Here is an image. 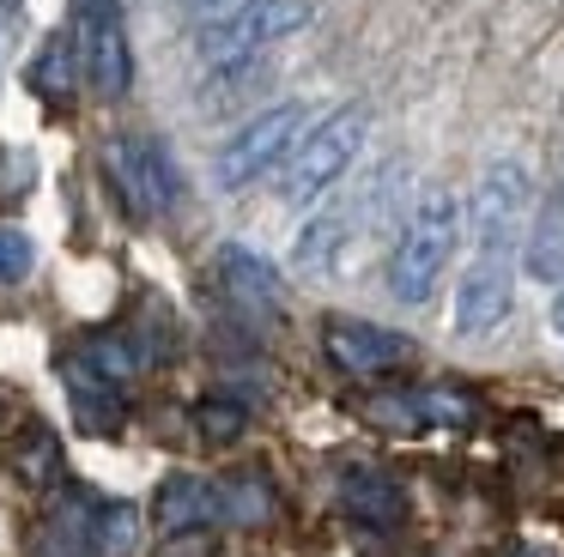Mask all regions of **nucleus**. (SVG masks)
Segmentation results:
<instances>
[{
    "instance_id": "f257e3e1",
    "label": "nucleus",
    "mask_w": 564,
    "mask_h": 557,
    "mask_svg": "<svg viewBox=\"0 0 564 557\" xmlns=\"http://www.w3.org/2000/svg\"><path fill=\"white\" fill-rule=\"evenodd\" d=\"M455 242H462V200L449 188H425L389 254V291L401 303H431V291L449 273Z\"/></svg>"
},
{
    "instance_id": "f03ea898",
    "label": "nucleus",
    "mask_w": 564,
    "mask_h": 557,
    "mask_svg": "<svg viewBox=\"0 0 564 557\" xmlns=\"http://www.w3.org/2000/svg\"><path fill=\"white\" fill-rule=\"evenodd\" d=\"M365 133H370V109L365 103H346V109H334L328 121H316L310 133H297V145L280 164V200L285 206L322 200V194L346 176V164L358 157Z\"/></svg>"
},
{
    "instance_id": "7ed1b4c3",
    "label": "nucleus",
    "mask_w": 564,
    "mask_h": 557,
    "mask_svg": "<svg viewBox=\"0 0 564 557\" xmlns=\"http://www.w3.org/2000/svg\"><path fill=\"white\" fill-rule=\"evenodd\" d=\"M310 0H243L237 12H225L219 24H200L195 36V55L207 61V67H237V61L261 55L268 43H280V36L304 31L310 24Z\"/></svg>"
},
{
    "instance_id": "20e7f679",
    "label": "nucleus",
    "mask_w": 564,
    "mask_h": 557,
    "mask_svg": "<svg viewBox=\"0 0 564 557\" xmlns=\"http://www.w3.org/2000/svg\"><path fill=\"white\" fill-rule=\"evenodd\" d=\"M297 133H304V103L261 109L256 121H243V128H237L231 140L219 145L213 182H219L225 194H237V188H249V182H261L268 170H280V164H285V152L297 145Z\"/></svg>"
},
{
    "instance_id": "39448f33",
    "label": "nucleus",
    "mask_w": 564,
    "mask_h": 557,
    "mask_svg": "<svg viewBox=\"0 0 564 557\" xmlns=\"http://www.w3.org/2000/svg\"><path fill=\"white\" fill-rule=\"evenodd\" d=\"M152 527H159L164 557H207L213 527H219V484L195 479V472H171L152 503Z\"/></svg>"
},
{
    "instance_id": "423d86ee",
    "label": "nucleus",
    "mask_w": 564,
    "mask_h": 557,
    "mask_svg": "<svg viewBox=\"0 0 564 557\" xmlns=\"http://www.w3.org/2000/svg\"><path fill=\"white\" fill-rule=\"evenodd\" d=\"M522 230H528V170L516 157H498L479 176V194H474V254L516 261Z\"/></svg>"
},
{
    "instance_id": "0eeeda50",
    "label": "nucleus",
    "mask_w": 564,
    "mask_h": 557,
    "mask_svg": "<svg viewBox=\"0 0 564 557\" xmlns=\"http://www.w3.org/2000/svg\"><path fill=\"white\" fill-rule=\"evenodd\" d=\"M79 79L98 97H122L128 79H134L122 7L116 0H79Z\"/></svg>"
},
{
    "instance_id": "6e6552de",
    "label": "nucleus",
    "mask_w": 564,
    "mask_h": 557,
    "mask_svg": "<svg viewBox=\"0 0 564 557\" xmlns=\"http://www.w3.org/2000/svg\"><path fill=\"white\" fill-rule=\"evenodd\" d=\"M110 182L122 188L134 218H164L176 206V170L159 140H116L110 145Z\"/></svg>"
},
{
    "instance_id": "1a4fd4ad",
    "label": "nucleus",
    "mask_w": 564,
    "mask_h": 557,
    "mask_svg": "<svg viewBox=\"0 0 564 557\" xmlns=\"http://www.w3.org/2000/svg\"><path fill=\"white\" fill-rule=\"evenodd\" d=\"M322 339H328V358L352 375H389L413 358V339L406 334L377 327V321H352V315H334V321L322 327Z\"/></svg>"
},
{
    "instance_id": "9d476101",
    "label": "nucleus",
    "mask_w": 564,
    "mask_h": 557,
    "mask_svg": "<svg viewBox=\"0 0 564 557\" xmlns=\"http://www.w3.org/2000/svg\"><path fill=\"white\" fill-rule=\"evenodd\" d=\"M104 503L86 491H67L50 503V515L31 533V557H104Z\"/></svg>"
},
{
    "instance_id": "9b49d317",
    "label": "nucleus",
    "mask_w": 564,
    "mask_h": 557,
    "mask_svg": "<svg viewBox=\"0 0 564 557\" xmlns=\"http://www.w3.org/2000/svg\"><path fill=\"white\" fill-rule=\"evenodd\" d=\"M510 303H516V266L474 254V266L462 273V291H455V327L462 334H491L510 315Z\"/></svg>"
},
{
    "instance_id": "f8f14e48",
    "label": "nucleus",
    "mask_w": 564,
    "mask_h": 557,
    "mask_svg": "<svg viewBox=\"0 0 564 557\" xmlns=\"http://www.w3.org/2000/svg\"><path fill=\"white\" fill-rule=\"evenodd\" d=\"M62 382H67V400H74V418L86 424L91 436H110V430H122V418H128V387H116L110 375H98L86 358H62Z\"/></svg>"
},
{
    "instance_id": "ddd939ff",
    "label": "nucleus",
    "mask_w": 564,
    "mask_h": 557,
    "mask_svg": "<svg viewBox=\"0 0 564 557\" xmlns=\"http://www.w3.org/2000/svg\"><path fill=\"white\" fill-rule=\"evenodd\" d=\"M219 285H225V297H231L237 309L280 315V273H273L256 249H237V242L219 249Z\"/></svg>"
},
{
    "instance_id": "4468645a",
    "label": "nucleus",
    "mask_w": 564,
    "mask_h": 557,
    "mask_svg": "<svg viewBox=\"0 0 564 557\" xmlns=\"http://www.w3.org/2000/svg\"><path fill=\"white\" fill-rule=\"evenodd\" d=\"M346 237H352V212H346V206H328V212H316V218L304 225V237H297V249H292L297 273H328V266L340 261Z\"/></svg>"
},
{
    "instance_id": "2eb2a0df",
    "label": "nucleus",
    "mask_w": 564,
    "mask_h": 557,
    "mask_svg": "<svg viewBox=\"0 0 564 557\" xmlns=\"http://www.w3.org/2000/svg\"><path fill=\"white\" fill-rule=\"evenodd\" d=\"M528 278H540V285L564 278V188L540 206L534 230H528Z\"/></svg>"
},
{
    "instance_id": "dca6fc26",
    "label": "nucleus",
    "mask_w": 564,
    "mask_h": 557,
    "mask_svg": "<svg viewBox=\"0 0 564 557\" xmlns=\"http://www.w3.org/2000/svg\"><path fill=\"white\" fill-rule=\"evenodd\" d=\"M346 515L365 521V527H394L401 521V491H394V479H382V472H346Z\"/></svg>"
},
{
    "instance_id": "f3484780",
    "label": "nucleus",
    "mask_w": 564,
    "mask_h": 557,
    "mask_svg": "<svg viewBox=\"0 0 564 557\" xmlns=\"http://www.w3.org/2000/svg\"><path fill=\"white\" fill-rule=\"evenodd\" d=\"M25 79H31V91H37V97H50L55 109H62V103H74V79H79L74 43H67V36H50V43L37 48V61L25 67Z\"/></svg>"
},
{
    "instance_id": "a211bd4d",
    "label": "nucleus",
    "mask_w": 564,
    "mask_h": 557,
    "mask_svg": "<svg viewBox=\"0 0 564 557\" xmlns=\"http://www.w3.org/2000/svg\"><path fill=\"white\" fill-rule=\"evenodd\" d=\"M13 472H19L25 484H37V491H43V484H55V479H62V443H55V430H50V424H37V418H31L25 430L13 436Z\"/></svg>"
},
{
    "instance_id": "6ab92c4d",
    "label": "nucleus",
    "mask_w": 564,
    "mask_h": 557,
    "mask_svg": "<svg viewBox=\"0 0 564 557\" xmlns=\"http://www.w3.org/2000/svg\"><path fill=\"white\" fill-rule=\"evenodd\" d=\"M195 424H200L207 443H237V436L249 430V406H243V400H225V394H207L195 406Z\"/></svg>"
},
{
    "instance_id": "aec40b11",
    "label": "nucleus",
    "mask_w": 564,
    "mask_h": 557,
    "mask_svg": "<svg viewBox=\"0 0 564 557\" xmlns=\"http://www.w3.org/2000/svg\"><path fill=\"white\" fill-rule=\"evenodd\" d=\"M219 521H268V484L261 479H225L219 484Z\"/></svg>"
},
{
    "instance_id": "412c9836",
    "label": "nucleus",
    "mask_w": 564,
    "mask_h": 557,
    "mask_svg": "<svg viewBox=\"0 0 564 557\" xmlns=\"http://www.w3.org/2000/svg\"><path fill=\"white\" fill-rule=\"evenodd\" d=\"M31 261H37V249H31L25 230L0 225V285H19V278H31Z\"/></svg>"
},
{
    "instance_id": "4be33fe9",
    "label": "nucleus",
    "mask_w": 564,
    "mask_h": 557,
    "mask_svg": "<svg viewBox=\"0 0 564 557\" xmlns=\"http://www.w3.org/2000/svg\"><path fill=\"white\" fill-rule=\"evenodd\" d=\"M176 7H183L188 19H200V24H219L225 12H237L243 0H176Z\"/></svg>"
},
{
    "instance_id": "5701e85b",
    "label": "nucleus",
    "mask_w": 564,
    "mask_h": 557,
    "mask_svg": "<svg viewBox=\"0 0 564 557\" xmlns=\"http://www.w3.org/2000/svg\"><path fill=\"white\" fill-rule=\"evenodd\" d=\"M552 327H558V339H564V278H558V297H552Z\"/></svg>"
}]
</instances>
